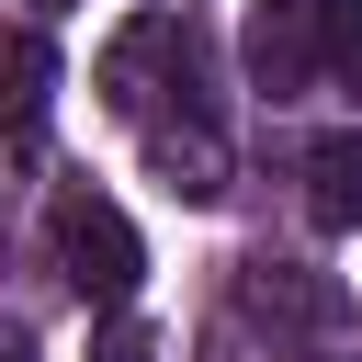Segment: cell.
<instances>
[{
    "instance_id": "cell-4",
    "label": "cell",
    "mask_w": 362,
    "mask_h": 362,
    "mask_svg": "<svg viewBox=\"0 0 362 362\" xmlns=\"http://www.w3.org/2000/svg\"><path fill=\"white\" fill-rule=\"evenodd\" d=\"M249 305L283 317V328H339V283H317L294 260H249Z\"/></svg>"
},
{
    "instance_id": "cell-5",
    "label": "cell",
    "mask_w": 362,
    "mask_h": 362,
    "mask_svg": "<svg viewBox=\"0 0 362 362\" xmlns=\"http://www.w3.org/2000/svg\"><path fill=\"white\" fill-rule=\"evenodd\" d=\"M45 90H57V45L45 34H0V124L11 136L45 124Z\"/></svg>"
},
{
    "instance_id": "cell-8",
    "label": "cell",
    "mask_w": 362,
    "mask_h": 362,
    "mask_svg": "<svg viewBox=\"0 0 362 362\" xmlns=\"http://www.w3.org/2000/svg\"><path fill=\"white\" fill-rule=\"evenodd\" d=\"M90 362H170V351H158L147 317H102V328H90Z\"/></svg>"
},
{
    "instance_id": "cell-2",
    "label": "cell",
    "mask_w": 362,
    "mask_h": 362,
    "mask_svg": "<svg viewBox=\"0 0 362 362\" xmlns=\"http://www.w3.org/2000/svg\"><path fill=\"white\" fill-rule=\"evenodd\" d=\"M181 45H192V34H181V11H136V23L113 34V57H102V102H113V113H136V102H147V68H158V57H181Z\"/></svg>"
},
{
    "instance_id": "cell-7",
    "label": "cell",
    "mask_w": 362,
    "mask_h": 362,
    "mask_svg": "<svg viewBox=\"0 0 362 362\" xmlns=\"http://www.w3.org/2000/svg\"><path fill=\"white\" fill-rule=\"evenodd\" d=\"M305 11H317V68L362 79V0H305Z\"/></svg>"
},
{
    "instance_id": "cell-3",
    "label": "cell",
    "mask_w": 362,
    "mask_h": 362,
    "mask_svg": "<svg viewBox=\"0 0 362 362\" xmlns=\"http://www.w3.org/2000/svg\"><path fill=\"white\" fill-rule=\"evenodd\" d=\"M147 158H158V181H170L181 204H215V192H226V147H215V124H158Z\"/></svg>"
},
{
    "instance_id": "cell-6",
    "label": "cell",
    "mask_w": 362,
    "mask_h": 362,
    "mask_svg": "<svg viewBox=\"0 0 362 362\" xmlns=\"http://www.w3.org/2000/svg\"><path fill=\"white\" fill-rule=\"evenodd\" d=\"M305 215L317 226H362V136H317L305 147Z\"/></svg>"
},
{
    "instance_id": "cell-9",
    "label": "cell",
    "mask_w": 362,
    "mask_h": 362,
    "mask_svg": "<svg viewBox=\"0 0 362 362\" xmlns=\"http://www.w3.org/2000/svg\"><path fill=\"white\" fill-rule=\"evenodd\" d=\"M0 362H34V328L23 317H0Z\"/></svg>"
},
{
    "instance_id": "cell-1",
    "label": "cell",
    "mask_w": 362,
    "mask_h": 362,
    "mask_svg": "<svg viewBox=\"0 0 362 362\" xmlns=\"http://www.w3.org/2000/svg\"><path fill=\"white\" fill-rule=\"evenodd\" d=\"M57 260H68V283L102 294V305H124V294L147 283V249H136V226H124L102 192H68V204H57Z\"/></svg>"
}]
</instances>
